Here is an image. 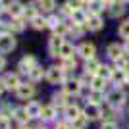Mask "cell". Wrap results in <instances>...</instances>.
<instances>
[{"label":"cell","instance_id":"1","mask_svg":"<svg viewBox=\"0 0 129 129\" xmlns=\"http://www.w3.org/2000/svg\"><path fill=\"white\" fill-rule=\"evenodd\" d=\"M125 98H127V94H125L123 91L116 89V91H112L108 94V102H110V106H114V108H121L125 104Z\"/></svg>","mask_w":129,"mask_h":129},{"label":"cell","instance_id":"2","mask_svg":"<svg viewBox=\"0 0 129 129\" xmlns=\"http://www.w3.org/2000/svg\"><path fill=\"white\" fill-rule=\"evenodd\" d=\"M64 37H60V35H52V39H50L48 43V52L50 56H60V50H62V46H64Z\"/></svg>","mask_w":129,"mask_h":129},{"label":"cell","instance_id":"3","mask_svg":"<svg viewBox=\"0 0 129 129\" xmlns=\"http://www.w3.org/2000/svg\"><path fill=\"white\" fill-rule=\"evenodd\" d=\"M46 79H48L52 85L62 83V81H64V70H62V68H56V66L48 68V71H46Z\"/></svg>","mask_w":129,"mask_h":129},{"label":"cell","instance_id":"4","mask_svg":"<svg viewBox=\"0 0 129 129\" xmlns=\"http://www.w3.org/2000/svg\"><path fill=\"white\" fill-rule=\"evenodd\" d=\"M16 94L17 98H21V100H29V98L35 94V87L31 83H21V85L16 89Z\"/></svg>","mask_w":129,"mask_h":129},{"label":"cell","instance_id":"5","mask_svg":"<svg viewBox=\"0 0 129 129\" xmlns=\"http://www.w3.org/2000/svg\"><path fill=\"white\" fill-rule=\"evenodd\" d=\"M14 48H16V39L10 33L0 35V52H12Z\"/></svg>","mask_w":129,"mask_h":129},{"label":"cell","instance_id":"6","mask_svg":"<svg viewBox=\"0 0 129 129\" xmlns=\"http://www.w3.org/2000/svg\"><path fill=\"white\" fill-rule=\"evenodd\" d=\"M23 8H25V6H23L19 0H12L10 4L6 6V12H8L12 16V19H14V17H21L23 16Z\"/></svg>","mask_w":129,"mask_h":129},{"label":"cell","instance_id":"7","mask_svg":"<svg viewBox=\"0 0 129 129\" xmlns=\"http://www.w3.org/2000/svg\"><path fill=\"white\" fill-rule=\"evenodd\" d=\"M102 25H104V21L100 19V16H96V14H89L87 23H85V27L89 29V31H100Z\"/></svg>","mask_w":129,"mask_h":129},{"label":"cell","instance_id":"8","mask_svg":"<svg viewBox=\"0 0 129 129\" xmlns=\"http://www.w3.org/2000/svg\"><path fill=\"white\" fill-rule=\"evenodd\" d=\"M94 52H96V48H94L92 43H83L79 48H77V54H79L81 58H85V60L94 58Z\"/></svg>","mask_w":129,"mask_h":129},{"label":"cell","instance_id":"9","mask_svg":"<svg viewBox=\"0 0 129 129\" xmlns=\"http://www.w3.org/2000/svg\"><path fill=\"white\" fill-rule=\"evenodd\" d=\"M35 66H39L35 56H25V58L19 60V71H21V73H27V75H29V71H31Z\"/></svg>","mask_w":129,"mask_h":129},{"label":"cell","instance_id":"10","mask_svg":"<svg viewBox=\"0 0 129 129\" xmlns=\"http://www.w3.org/2000/svg\"><path fill=\"white\" fill-rule=\"evenodd\" d=\"M2 83H4V89H17V87L21 85L19 83V77H17V73H6L4 77H2Z\"/></svg>","mask_w":129,"mask_h":129},{"label":"cell","instance_id":"11","mask_svg":"<svg viewBox=\"0 0 129 129\" xmlns=\"http://www.w3.org/2000/svg\"><path fill=\"white\" fill-rule=\"evenodd\" d=\"M64 91L68 92V94H79V92H81V79H70V81H66Z\"/></svg>","mask_w":129,"mask_h":129},{"label":"cell","instance_id":"12","mask_svg":"<svg viewBox=\"0 0 129 129\" xmlns=\"http://www.w3.org/2000/svg\"><path fill=\"white\" fill-rule=\"evenodd\" d=\"M106 54H108L112 60H118V58H121V56H123V46H119L118 43H112V44L106 48Z\"/></svg>","mask_w":129,"mask_h":129},{"label":"cell","instance_id":"13","mask_svg":"<svg viewBox=\"0 0 129 129\" xmlns=\"http://www.w3.org/2000/svg\"><path fill=\"white\" fill-rule=\"evenodd\" d=\"M85 116L89 119H98L100 118V116H102V110H100V106H98V104H89V106L85 108Z\"/></svg>","mask_w":129,"mask_h":129},{"label":"cell","instance_id":"14","mask_svg":"<svg viewBox=\"0 0 129 129\" xmlns=\"http://www.w3.org/2000/svg\"><path fill=\"white\" fill-rule=\"evenodd\" d=\"M87 17H89V14H85V10L81 8V10H73V14H71V21L79 23V25H85Z\"/></svg>","mask_w":129,"mask_h":129},{"label":"cell","instance_id":"15","mask_svg":"<svg viewBox=\"0 0 129 129\" xmlns=\"http://www.w3.org/2000/svg\"><path fill=\"white\" fill-rule=\"evenodd\" d=\"M98 70H100V62H98L96 58H91L85 62V71L87 73H92V75H96Z\"/></svg>","mask_w":129,"mask_h":129},{"label":"cell","instance_id":"16","mask_svg":"<svg viewBox=\"0 0 129 129\" xmlns=\"http://www.w3.org/2000/svg\"><path fill=\"white\" fill-rule=\"evenodd\" d=\"M87 123H89V118H87L85 114H81V116H77V118L71 121V129H85Z\"/></svg>","mask_w":129,"mask_h":129},{"label":"cell","instance_id":"17","mask_svg":"<svg viewBox=\"0 0 129 129\" xmlns=\"http://www.w3.org/2000/svg\"><path fill=\"white\" fill-rule=\"evenodd\" d=\"M125 77H127V71L125 70H112V75H110V79L114 81V83H125Z\"/></svg>","mask_w":129,"mask_h":129},{"label":"cell","instance_id":"18","mask_svg":"<svg viewBox=\"0 0 129 129\" xmlns=\"http://www.w3.org/2000/svg\"><path fill=\"white\" fill-rule=\"evenodd\" d=\"M27 114H29V118H41V104L37 102H29L25 106Z\"/></svg>","mask_w":129,"mask_h":129},{"label":"cell","instance_id":"19","mask_svg":"<svg viewBox=\"0 0 129 129\" xmlns=\"http://www.w3.org/2000/svg\"><path fill=\"white\" fill-rule=\"evenodd\" d=\"M77 116H81V110L75 106V104H73V106L68 104V106H66V118H68V121H73Z\"/></svg>","mask_w":129,"mask_h":129},{"label":"cell","instance_id":"20","mask_svg":"<svg viewBox=\"0 0 129 129\" xmlns=\"http://www.w3.org/2000/svg\"><path fill=\"white\" fill-rule=\"evenodd\" d=\"M14 118H16L17 121H19V123H27V121L31 119L25 108H16V110H14Z\"/></svg>","mask_w":129,"mask_h":129},{"label":"cell","instance_id":"21","mask_svg":"<svg viewBox=\"0 0 129 129\" xmlns=\"http://www.w3.org/2000/svg\"><path fill=\"white\" fill-rule=\"evenodd\" d=\"M31 25L35 27V29H39V31H43V29H46V27H48V23H46V17L35 16V17L31 19Z\"/></svg>","mask_w":129,"mask_h":129},{"label":"cell","instance_id":"22","mask_svg":"<svg viewBox=\"0 0 129 129\" xmlns=\"http://www.w3.org/2000/svg\"><path fill=\"white\" fill-rule=\"evenodd\" d=\"M23 27H25V21H23L21 17H14L10 21V31H14V33H21Z\"/></svg>","mask_w":129,"mask_h":129},{"label":"cell","instance_id":"23","mask_svg":"<svg viewBox=\"0 0 129 129\" xmlns=\"http://www.w3.org/2000/svg\"><path fill=\"white\" fill-rule=\"evenodd\" d=\"M89 10H91L89 14H96L98 16V14L104 10V2L102 0H91V2H89Z\"/></svg>","mask_w":129,"mask_h":129},{"label":"cell","instance_id":"24","mask_svg":"<svg viewBox=\"0 0 129 129\" xmlns=\"http://www.w3.org/2000/svg\"><path fill=\"white\" fill-rule=\"evenodd\" d=\"M39 8H41L44 14H50V12L56 8V0H41V2H39Z\"/></svg>","mask_w":129,"mask_h":129},{"label":"cell","instance_id":"25","mask_svg":"<svg viewBox=\"0 0 129 129\" xmlns=\"http://www.w3.org/2000/svg\"><path fill=\"white\" fill-rule=\"evenodd\" d=\"M73 52H75L73 44L64 43V46H62V50H60V56H62V60H64V58H73Z\"/></svg>","mask_w":129,"mask_h":129},{"label":"cell","instance_id":"26","mask_svg":"<svg viewBox=\"0 0 129 129\" xmlns=\"http://www.w3.org/2000/svg\"><path fill=\"white\" fill-rule=\"evenodd\" d=\"M54 116H56L54 106H41V118L43 119H54Z\"/></svg>","mask_w":129,"mask_h":129},{"label":"cell","instance_id":"27","mask_svg":"<svg viewBox=\"0 0 129 129\" xmlns=\"http://www.w3.org/2000/svg\"><path fill=\"white\" fill-rule=\"evenodd\" d=\"M125 12V6L121 4V2H114L112 6H110V16L112 17H118V16H121Z\"/></svg>","mask_w":129,"mask_h":129},{"label":"cell","instance_id":"28","mask_svg":"<svg viewBox=\"0 0 129 129\" xmlns=\"http://www.w3.org/2000/svg\"><path fill=\"white\" fill-rule=\"evenodd\" d=\"M70 31H71V27L68 25V23H64V21H60L58 25L54 27V35H60V37H64V35H68Z\"/></svg>","mask_w":129,"mask_h":129},{"label":"cell","instance_id":"29","mask_svg":"<svg viewBox=\"0 0 129 129\" xmlns=\"http://www.w3.org/2000/svg\"><path fill=\"white\" fill-rule=\"evenodd\" d=\"M43 75H44V71H43L41 66H35V68L29 71V79H31V81H41V79H43Z\"/></svg>","mask_w":129,"mask_h":129},{"label":"cell","instance_id":"30","mask_svg":"<svg viewBox=\"0 0 129 129\" xmlns=\"http://www.w3.org/2000/svg\"><path fill=\"white\" fill-rule=\"evenodd\" d=\"M91 87H92V91H102V89H104V77L94 75L92 81H91Z\"/></svg>","mask_w":129,"mask_h":129},{"label":"cell","instance_id":"31","mask_svg":"<svg viewBox=\"0 0 129 129\" xmlns=\"http://www.w3.org/2000/svg\"><path fill=\"white\" fill-rule=\"evenodd\" d=\"M118 33H119V37L129 39V19H125V21H121V23H119Z\"/></svg>","mask_w":129,"mask_h":129},{"label":"cell","instance_id":"32","mask_svg":"<svg viewBox=\"0 0 129 129\" xmlns=\"http://www.w3.org/2000/svg\"><path fill=\"white\" fill-rule=\"evenodd\" d=\"M35 16H39L35 6H25V8H23V17H25V19H29V21H31Z\"/></svg>","mask_w":129,"mask_h":129},{"label":"cell","instance_id":"33","mask_svg":"<svg viewBox=\"0 0 129 129\" xmlns=\"http://www.w3.org/2000/svg\"><path fill=\"white\" fill-rule=\"evenodd\" d=\"M64 71H71L75 70V58H64V62H62V66H60Z\"/></svg>","mask_w":129,"mask_h":129},{"label":"cell","instance_id":"34","mask_svg":"<svg viewBox=\"0 0 129 129\" xmlns=\"http://www.w3.org/2000/svg\"><path fill=\"white\" fill-rule=\"evenodd\" d=\"M116 66H118L119 70H125V71H129V60H127V56H121V58H118L116 60Z\"/></svg>","mask_w":129,"mask_h":129},{"label":"cell","instance_id":"35","mask_svg":"<svg viewBox=\"0 0 129 129\" xmlns=\"http://www.w3.org/2000/svg\"><path fill=\"white\" fill-rule=\"evenodd\" d=\"M54 106H58V108H66L68 106V100H66L64 94H54Z\"/></svg>","mask_w":129,"mask_h":129},{"label":"cell","instance_id":"36","mask_svg":"<svg viewBox=\"0 0 129 129\" xmlns=\"http://www.w3.org/2000/svg\"><path fill=\"white\" fill-rule=\"evenodd\" d=\"M91 100H92V104L102 102V100H104V92L102 91H92L91 92Z\"/></svg>","mask_w":129,"mask_h":129},{"label":"cell","instance_id":"37","mask_svg":"<svg viewBox=\"0 0 129 129\" xmlns=\"http://www.w3.org/2000/svg\"><path fill=\"white\" fill-rule=\"evenodd\" d=\"M112 70H114V68H110V66H100V70H98L96 75H100V77H104V79H106V77L112 75Z\"/></svg>","mask_w":129,"mask_h":129},{"label":"cell","instance_id":"38","mask_svg":"<svg viewBox=\"0 0 129 129\" xmlns=\"http://www.w3.org/2000/svg\"><path fill=\"white\" fill-rule=\"evenodd\" d=\"M68 6L71 10H81L85 4H83V0H68Z\"/></svg>","mask_w":129,"mask_h":129},{"label":"cell","instance_id":"39","mask_svg":"<svg viewBox=\"0 0 129 129\" xmlns=\"http://www.w3.org/2000/svg\"><path fill=\"white\" fill-rule=\"evenodd\" d=\"M46 23H48V27H52V29H54V27H56V25L60 23V17H56V16H50L48 19H46Z\"/></svg>","mask_w":129,"mask_h":129},{"label":"cell","instance_id":"40","mask_svg":"<svg viewBox=\"0 0 129 129\" xmlns=\"http://www.w3.org/2000/svg\"><path fill=\"white\" fill-rule=\"evenodd\" d=\"M60 14H62V16H71V14H73V10H71L70 6L66 4V6H62V10H60Z\"/></svg>","mask_w":129,"mask_h":129},{"label":"cell","instance_id":"41","mask_svg":"<svg viewBox=\"0 0 129 129\" xmlns=\"http://www.w3.org/2000/svg\"><path fill=\"white\" fill-rule=\"evenodd\" d=\"M100 129H118V125L114 123V121H104L102 123V127Z\"/></svg>","mask_w":129,"mask_h":129},{"label":"cell","instance_id":"42","mask_svg":"<svg viewBox=\"0 0 129 129\" xmlns=\"http://www.w3.org/2000/svg\"><path fill=\"white\" fill-rule=\"evenodd\" d=\"M0 129H10V121H8V118H0Z\"/></svg>","mask_w":129,"mask_h":129},{"label":"cell","instance_id":"43","mask_svg":"<svg viewBox=\"0 0 129 129\" xmlns=\"http://www.w3.org/2000/svg\"><path fill=\"white\" fill-rule=\"evenodd\" d=\"M123 52L129 56V39H125V46H123Z\"/></svg>","mask_w":129,"mask_h":129},{"label":"cell","instance_id":"44","mask_svg":"<svg viewBox=\"0 0 129 129\" xmlns=\"http://www.w3.org/2000/svg\"><path fill=\"white\" fill-rule=\"evenodd\" d=\"M4 66H6V60L4 56H0V70H4Z\"/></svg>","mask_w":129,"mask_h":129},{"label":"cell","instance_id":"45","mask_svg":"<svg viewBox=\"0 0 129 129\" xmlns=\"http://www.w3.org/2000/svg\"><path fill=\"white\" fill-rule=\"evenodd\" d=\"M102 2H104V6H112L116 0H102Z\"/></svg>","mask_w":129,"mask_h":129},{"label":"cell","instance_id":"46","mask_svg":"<svg viewBox=\"0 0 129 129\" xmlns=\"http://www.w3.org/2000/svg\"><path fill=\"white\" fill-rule=\"evenodd\" d=\"M2 12H6V6H4V2H0V14Z\"/></svg>","mask_w":129,"mask_h":129},{"label":"cell","instance_id":"47","mask_svg":"<svg viewBox=\"0 0 129 129\" xmlns=\"http://www.w3.org/2000/svg\"><path fill=\"white\" fill-rule=\"evenodd\" d=\"M4 91V83H2V79H0V92Z\"/></svg>","mask_w":129,"mask_h":129},{"label":"cell","instance_id":"48","mask_svg":"<svg viewBox=\"0 0 129 129\" xmlns=\"http://www.w3.org/2000/svg\"><path fill=\"white\" fill-rule=\"evenodd\" d=\"M125 85H129V71H127V77H125Z\"/></svg>","mask_w":129,"mask_h":129},{"label":"cell","instance_id":"49","mask_svg":"<svg viewBox=\"0 0 129 129\" xmlns=\"http://www.w3.org/2000/svg\"><path fill=\"white\" fill-rule=\"evenodd\" d=\"M89 2H91V0H83V4H89Z\"/></svg>","mask_w":129,"mask_h":129},{"label":"cell","instance_id":"50","mask_svg":"<svg viewBox=\"0 0 129 129\" xmlns=\"http://www.w3.org/2000/svg\"><path fill=\"white\" fill-rule=\"evenodd\" d=\"M19 129H29V127H23V125H21V127H19Z\"/></svg>","mask_w":129,"mask_h":129},{"label":"cell","instance_id":"51","mask_svg":"<svg viewBox=\"0 0 129 129\" xmlns=\"http://www.w3.org/2000/svg\"><path fill=\"white\" fill-rule=\"evenodd\" d=\"M37 129H44V127H37Z\"/></svg>","mask_w":129,"mask_h":129},{"label":"cell","instance_id":"52","mask_svg":"<svg viewBox=\"0 0 129 129\" xmlns=\"http://www.w3.org/2000/svg\"><path fill=\"white\" fill-rule=\"evenodd\" d=\"M35 2H41V0H35Z\"/></svg>","mask_w":129,"mask_h":129},{"label":"cell","instance_id":"53","mask_svg":"<svg viewBox=\"0 0 129 129\" xmlns=\"http://www.w3.org/2000/svg\"><path fill=\"white\" fill-rule=\"evenodd\" d=\"M123 2H129V0H123Z\"/></svg>","mask_w":129,"mask_h":129},{"label":"cell","instance_id":"54","mask_svg":"<svg viewBox=\"0 0 129 129\" xmlns=\"http://www.w3.org/2000/svg\"><path fill=\"white\" fill-rule=\"evenodd\" d=\"M0 2H2V0H0Z\"/></svg>","mask_w":129,"mask_h":129}]
</instances>
